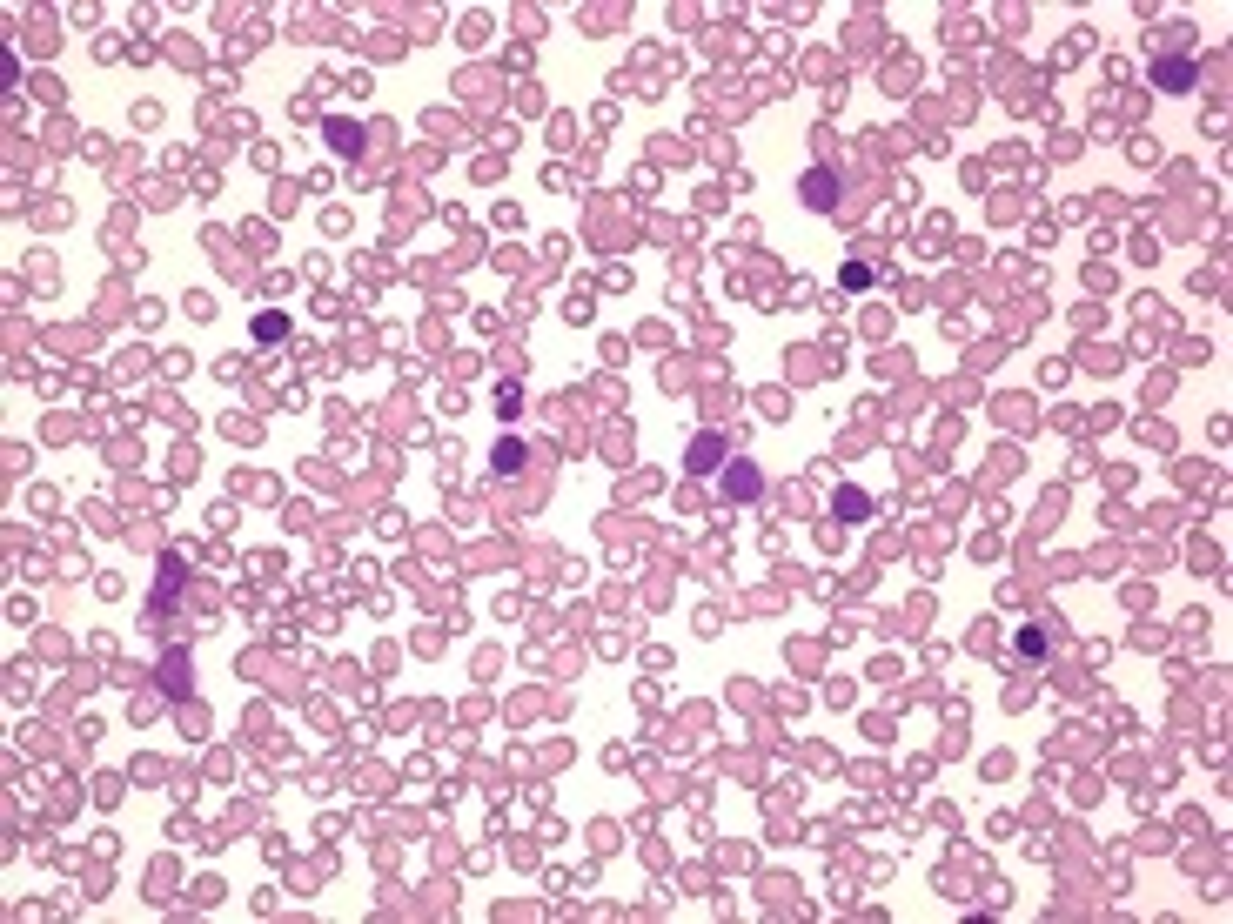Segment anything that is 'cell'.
<instances>
[{
    "mask_svg": "<svg viewBox=\"0 0 1233 924\" xmlns=\"http://www.w3.org/2000/svg\"><path fill=\"white\" fill-rule=\"evenodd\" d=\"M523 462H530V449H523V442H516V436H503V442H496V449H490V469H496V476H516Z\"/></svg>",
    "mask_w": 1233,
    "mask_h": 924,
    "instance_id": "8",
    "label": "cell"
},
{
    "mask_svg": "<svg viewBox=\"0 0 1233 924\" xmlns=\"http://www.w3.org/2000/svg\"><path fill=\"white\" fill-rule=\"evenodd\" d=\"M496 409H503V416H516V409H523V389H516V382H503V389H496Z\"/></svg>",
    "mask_w": 1233,
    "mask_h": 924,
    "instance_id": "13",
    "label": "cell"
},
{
    "mask_svg": "<svg viewBox=\"0 0 1233 924\" xmlns=\"http://www.w3.org/2000/svg\"><path fill=\"white\" fill-rule=\"evenodd\" d=\"M1153 81H1160V88H1193L1200 67H1193V54H1173V61H1153Z\"/></svg>",
    "mask_w": 1233,
    "mask_h": 924,
    "instance_id": "7",
    "label": "cell"
},
{
    "mask_svg": "<svg viewBox=\"0 0 1233 924\" xmlns=\"http://www.w3.org/2000/svg\"><path fill=\"white\" fill-rule=\"evenodd\" d=\"M798 195H805V208H838V195H845V181H838V168H805V181H798Z\"/></svg>",
    "mask_w": 1233,
    "mask_h": 924,
    "instance_id": "2",
    "label": "cell"
},
{
    "mask_svg": "<svg viewBox=\"0 0 1233 924\" xmlns=\"http://www.w3.org/2000/svg\"><path fill=\"white\" fill-rule=\"evenodd\" d=\"M831 516H838V523H865V516H872V496H865L858 483H845L838 496H831Z\"/></svg>",
    "mask_w": 1233,
    "mask_h": 924,
    "instance_id": "6",
    "label": "cell"
},
{
    "mask_svg": "<svg viewBox=\"0 0 1233 924\" xmlns=\"http://www.w3.org/2000/svg\"><path fill=\"white\" fill-rule=\"evenodd\" d=\"M362 141H369V134H362L356 121H342V114L329 121V148H336V154H362Z\"/></svg>",
    "mask_w": 1233,
    "mask_h": 924,
    "instance_id": "9",
    "label": "cell"
},
{
    "mask_svg": "<svg viewBox=\"0 0 1233 924\" xmlns=\"http://www.w3.org/2000/svg\"><path fill=\"white\" fill-rule=\"evenodd\" d=\"M289 335V315H255V342H282Z\"/></svg>",
    "mask_w": 1233,
    "mask_h": 924,
    "instance_id": "11",
    "label": "cell"
},
{
    "mask_svg": "<svg viewBox=\"0 0 1233 924\" xmlns=\"http://www.w3.org/2000/svg\"><path fill=\"white\" fill-rule=\"evenodd\" d=\"M1012 650H1019V657H1046V630H1039V623H1026V630L1012 637Z\"/></svg>",
    "mask_w": 1233,
    "mask_h": 924,
    "instance_id": "10",
    "label": "cell"
},
{
    "mask_svg": "<svg viewBox=\"0 0 1233 924\" xmlns=\"http://www.w3.org/2000/svg\"><path fill=\"white\" fill-rule=\"evenodd\" d=\"M188 677H195V663H188V650H168V657L155 663V683H161V697H188Z\"/></svg>",
    "mask_w": 1233,
    "mask_h": 924,
    "instance_id": "4",
    "label": "cell"
},
{
    "mask_svg": "<svg viewBox=\"0 0 1233 924\" xmlns=\"http://www.w3.org/2000/svg\"><path fill=\"white\" fill-rule=\"evenodd\" d=\"M838 282L858 295V288H872V268H865V262H845V275H838Z\"/></svg>",
    "mask_w": 1233,
    "mask_h": 924,
    "instance_id": "12",
    "label": "cell"
},
{
    "mask_svg": "<svg viewBox=\"0 0 1233 924\" xmlns=\"http://www.w3.org/2000/svg\"><path fill=\"white\" fill-rule=\"evenodd\" d=\"M724 462H731L724 436H718V429H704V436H691V449H684V476H697V483H704V476H718Z\"/></svg>",
    "mask_w": 1233,
    "mask_h": 924,
    "instance_id": "1",
    "label": "cell"
},
{
    "mask_svg": "<svg viewBox=\"0 0 1233 924\" xmlns=\"http://www.w3.org/2000/svg\"><path fill=\"white\" fill-rule=\"evenodd\" d=\"M718 476H724V496H731V503H758V496H764V469H758V462H724Z\"/></svg>",
    "mask_w": 1233,
    "mask_h": 924,
    "instance_id": "3",
    "label": "cell"
},
{
    "mask_svg": "<svg viewBox=\"0 0 1233 924\" xmlns=\"http://www.w3.org/2000/svg\"><path fill=\"white\" fill-rule=\"evenodd\" d=\"M181 576H188V570H181V556L168 550V556H161V583H155V616H168V610H175V590H181Z\"/></svg>",
    "mask_w": 1233,
    "mask_h": 924,
    "instance_id": "5",
    "label": "cell"
}]
</instances>
